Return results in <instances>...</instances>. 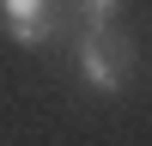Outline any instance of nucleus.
<instances>
[{
    "label": "nucleus",
    "instance_id": "obj_1",
    "mask_svg": "<svg viewBox=\"0 0 152 146\" xmlns=\"http://www.w3.org/2000/svg\"><path fill=\"white\" fill-rule=\"evenodd\" d=\"M134 43L110 24V31H79V79L91 85V91H104V97H116V91H128V79H134Z\"/></svg>",
    "mask_w": 152,
    "mask_h": 146
},
{
    "label": "nucleus",
    "instance_id": "obj_3",
    "mask_svg": "<svg viewBox=\"0 0 152 146\" xmlns=\"http://www.w3.org/2000/svg\"><path fill=\"white\" fill-rule=\"evenodd\" d=\"M116 12H122V0H79L85 31H110V24H116Z\"/></svg>",
    "mask_w": 152,
    "mask_h": 146
},
{
    "label": "nucleus",
    "instance_id": "obj_2",
    "mask_svg": "<svg viewBox=\"0 0 152 146\" xmlns=\"http://www.w3.org/2000/svg\"><path fill=\"white\" fill-rule=\"evenodd\" d=\"M0 18H6V36L24 49L55 43L61 31V0H0Z\"/></svg>",
    "mask_w": 152,
    "mask_h": 146
}]
</instances>
